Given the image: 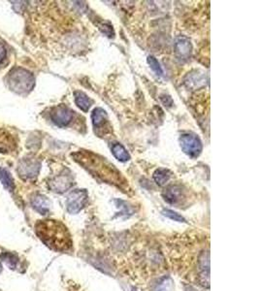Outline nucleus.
Instances as JSON below:
<instances>
[{
	"instance_id": "f257e3e1",
	"label": "nucleus",
	"mask_w": 259,
	"mask_h": 291,
	"mask_svg": "<svg viewBox=\"0 0 259 291\" xmlns=\"http://www.w3.org/2000/svg\"><path fill=\"white\" fill-rule=\"evenodd\" d=\"M35 230L41 241L56 251H67L72 247L67 228L58 220H40L36 223Z\"/></svg>"
},
{
	"instance_id": "f03ea898",
	"label": "nucleus",
	"mask_w": 259,
	"mask_h": 291,
	"mask_svg": "<svg viewBox=\"0 0 259 291\" xmlns=\"http://www.w3.org/2000/svg\"><path fill=\"white\" fill-rule=\"evenodd\" d=\"M10 90L18 94H27L32 91L35 85L34 76L27 69L17 67L10 71L7 76Z\"/></svg>"
},
{
	"instance_id": "7ed1b4c3",
	"label": "nucleus",
	"mask_w": 259,
	"mask_h": 291,
	"mask_svg": "<svg viewBox=\"0 0 259 291\" xmlns=\"http://www.w3.org/2000/svg\"><path fill=\"white\" fill-rule=\"evenodd\" d=\"M180 146L183 152L191 158H196L202 152V143L193 133H183L180 137Z\"/></svg>"
},
{
	"instance_id": "20e7f679",
	"label": "nucleus",
	"mask_w": 259,
	"mask_h": 291,
	"mask_svg": "<svg viewBox=\"0 0 259 291\" xmlns=\"http://www.w3.org/2000/svg\"><path fill=\"white\" fill-rule=\"evenodd\" d=\"M89 194L85 189H75L67 197L66 206L70 214H78L87 204Z\"/></svg>"
},
{
	"instance_id": "39448f33",
	"label": "nucleus",
	"mask_w": 259,
	"mask_h": 291,
	"mask_svg": "<svg viewBox=\"0 0 259 291\" xmlns=\"http://www.w3.org/2000/svg\"><path fill=\"white\" fill-rule=\"evenodd\" d=\"M73 116L74 112L64 105H60L51 112L52 122L60 127L67 126L72 122Z\"/></svg>"
},
{
	"instance_id": "423d86ee",
	"label": "nucleus",
	"mask_w": 259,
	"mask_h": 291,
	"mask_svg": "<svg viewBox=\"0 0 259 291\" xmlns=\"http://www.w3.org/2000/svg\"><path fill=\"white\" fill-rule=\"evenodd\" d=\"M174 51L176 58L181 61H186L192 53V44L185 36H179L174 43Z\"/></svg>"
},
{
	"instance_id": "0eeeda50",
	"label": "nucleus",
	"mask_w": 259,
	"mask_h": 291,
	"mask_svg": "<svg viewBox=\"0 0 259 291\" xmlns=\"http://www.w3.org/2000/svg\"><path fill=\"white\" fill-rule=\"evenodd\" d=\"M40 163L34 159H24L19 165V175L23 179H33L40 171Z\"/></svg>"
},
{
	"instance_id": "6e6552de",
	"label": "nucleus",
	"mask_w": 259,
	"mask_h": 291,
	"mask_svg": "<svg viewBox=\"0 0 259 291\" xmlns=\"http://www.w3.org/2000/svg\"><path fill=\"white\" fill-rule=\"evenodd\" d=\"M73 180L70 174H61L50 182V187L53 191L62 193L71 187Z\"/></svg>"
},
{
	"instance_id": "1a4fd4ad",
	"label": "nucleus",
	"mask_w": 259,
	"mask_h": 291,
	"mask_svg": "<svg viewBox=\"0 0 259 291\" xmlns=\"http://www.w3.org/2000/svg\"><path fill=\"white\" fill-rule=\"evenodd\" d=\"M183 196V190L180 185H170L163 192L164 200L170 204H177L181 202Z\"/></svg>"
},
{
	"instance_id": "9d476101",
	"label": "nucleus",
	"mask_w": 259,
	"mask_h": 291,
	"mask_svg": "<svg viewBox=\"0 0 259 291\" xmlns=\"http://www.w3.org/2000/svg\"><path fill=\"white\" fill-rule=\"evenodd\" d=\"M185 84L187 85V87L194 88V89H200L202 87H205L206 85L205 74L196 70L190 72L185 78Z\"/></svg>"
},
{
	"instance_id": "9b49d317",
	"label": "nucleus",
	"mask_w": 259,
	"mask_h": 291,
	"mask_svg": "<svg viewBox=\"0 0 259 291\" xmlns=\"http://www.w3.org/2000/svg\"><path fill=\"white\" fill-rule=\"evenodd\" d=\"M32 207L41 214H46L49 213L51 208L50 200L44 195H37L31 201Z\"/></svg>"
},
{
	"instance_id": "f8f14e48",
	"label": "nucleus",
	"mask_w": 259,
	"mask_h": 291,
	"mask_svg": "<svg viewBox=\"0 0 259 291\" xmlns=\"http://www.w3.org/2000/svg\"><path fill=\"white\" fill-rule=\"evenodd\" d=\"M91 121L94 128L99 129L103 127L108 122V115L102 108H95L91 113Z\"/></svg>"
},
{
	"instance_id": "ddd939ff",
	"label": "nucleus",
	"mask_w": 259,
	"mask_h": 291,
	"mask_svg": "<svg viewBox=\"0 0 259 291\" xmlns=\"http://www.w3.org/2000/svg\"><path fill=\"white\" fill-rule=\"evenodd\" d=\"M74 97H75V103L76 105L83 111V112H88L91 105H92V100L83 92H74Z\"/></svg>"
},
{
	"instance_id": "4468645a",
	"label": "nucleus",
	"mask_w": 259,
	"mask_h": 291,
	"mask_svg": "<svg viewBox=\"0 0 259 291\" xmlns=\"http://www.w3.org/2000/svg\"><path fill=\"white\" fill-rule=\"evenodd\" d=\"M112 153L121 162H126L130 160V154L127 150L120 143H115L112 146Z\"/></svg>"
},
{
	"instance_id": "2eb2a0df",
	"label": "nucleus",
	"mask_w": 259,
	"mask_h": 291,
	"mask_svg": "<svg viewBox=\"0 0 259 291\" xmlns=\"http://www.w3.org/2000/svg\"><path fill=\"white\" fill-rule=\"evenodd\" d=\"M170 178H171V173L167 169L159 168L155 170L153 173V180L160 186L165 185L169 182Z\"/></svg>"
},
{
	"instance_id": "dca6fc26",
	"label": "nucleus",
	"mask_w": 259,
	"mask_h": 291,
	"mask_svg": "<svg viewBox=\"0 0 259 291\" xmlns=\"http://www.w3.org/2000/svg\"><path fill=\"white\" fill-rule=\"evenodd\" d=\"M0 182L5 186L6 189L9 191H13L15 189L14 180L9 171L4 168H0Z\"/></svg>"
},
{
	"instance_id": "f3484780",
	"label": "nucleus",
	"mask_w": 259,
	"mask_h": 291,
	"mask_svg": "<svg viewBox=\"0 0 259 291\" xmlns=\"http://www.w3.org/2000/svg\"><path fill=\"white\" fill-rule=\"evenodd\" d=\"M174 288V282L170 277L161 278L154 286L152 291H172Z\"/></svg>"
},
{
	"instance_id": "a211bd4d",
	"label": "nucleus",
	"mask_w": 259,
	"mask_h": 291,
	"mask_svg": "<svg viewBox=\"0 0 259 291\" xmlns=\"http://www.w3.org/2000/svg\"><path fill=\"white\" fill-rule=\"evenodd\" d=\"M148 64L150 65L151 69L157 75V76H162L163 75V70L162 67L160 66V63L158 62V61L152 57V56H149L147 59Z\"/></svg>"
},
{
	"instance_id": "6ab92c4d",
	"label": "nucleus",
	"mask_w": 259,
	"mask_h": 291,
	"mask_svg": "<svg viewBox=\"0 0 259 291\" xmlns=\"http://www.w3.org/2000/svg\"><path fill=\"white\" fill-rule=\"evenodd\" d=\"M162 214H163V215H165V216H167L170 219H173L175 221H178V222H184L185 221L183 216H182L180 214H178V213H176L172 210H164L162 212Z\"/></svg>"
},
{
	"instance_id": "aec40b11",
	"label": "nucleus",
	"mask_w": 259,
	"mask_h": 291,
	"mask_svg": "<svg viewBox=\"0 0 259 291\" xmlns=\"http://www.w3.org/2000/svg\"><path fill=\"white\" fill-rule=\"evenodd\" d=\"M2 259H3V261H4L9 267H11L12 269H14V268L17 266L18 260H17L16 255H14V254H11V253H5V254L2 255Z\"/></svg>"
},
{
	"instance_id": "412c9836",
	"label": "nucleus",
	"mask_w": 259,
	"mask_h": 291,
	"mask_svg": "<svg viewBox=\"0 0 259 291\" xmlns=\"http://www.w3.org/2000/svg\"><path fill=\"white\" fill-rule=\"evenodd\" d=\"M100 30L102 31V32L104 34H106L109 37H113L114 36V31H113V27L109 26V25H103L100 27Z\"/></svg>"
},
{
	"instance_id": "4be33fe9",
	"label": "nucleus",
	"mask_w": 259,
	"mask_h": 291,
	"mask_svg": "<svg viewBox=\"0 0 259 291\" xmlns=\"http://www.w3.org/2000/svg\"><path fill=\"white\" fill-rule=\"evenodd\" d=\"M161 101L166 107H171L173 105V100L169 95H161Z\"/></svg>"
},
{
	"instance_id": "5701e85b",
	"label": "nucleus",
	"mask_w": 259,
	"mask_h": 291,
	"mask_svg": "<svg viewBox=\"0 0 259 291\" xmlns=\"http://www.w3.org/2000/svg\"><path fill=\"white\" fill-rule=\"evenodd\" d=\"M6 55H7L6 48H5V46L1 42H0V63H1L5 60Z\"/></svg>"
},
{
	"instance_id": "b1692460",
	"label": "nucleus",
	"mask_w": 259,
	"mask_h": 291,
	"mask_svg": "<svg viewBox=\"0 0 259 291\" xmlns=\"http://www.w3.org/2000/svg\"><path fill=\"white\" fill-rule=\"evenodd\" d=\"M1 268H2V267H1V263H0V272H1Z\"/></svg>"
}]
</instances>
